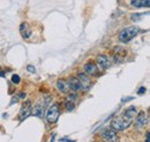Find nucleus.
<instances>
[{"instance_id": "39448f33", "label": "nucleus", "mask_w": 150, "mask_h": 142, "mask_svg": "<svg viewBox=\"0 0 150 142\" xmlns=\"http://www.w3.org/2000/svg\"><path fill=\"white\" fill-rule=\"evenodd\" d=\"M102 139L104 140V142H117L118 141V135L117 132L112 129V128H104L100 133Z\"/></svg>"}, {"instance_id": "aec40b11", "label": "nucleus", "mask_w": 150, "mask_h": 142, "mask_svg": "<svg viewBox=\"0 0 150 142\" xmlns=\"http://www.w3.org/2000/svg\"><path fill=\"white\" fill-rule=\"evenodd\" d=\"M27 71L29 72V73H35L36 70H35V67H34L33 65H28V66H27Z\"/></svg>"}, {"instance_id": "4be33fe9", "label": "nucleus", "mask_w": 150, "mask_h": 142, "mask_svg": "<svg viewBox=\"0 0 150 142\" xmlns=\"http://www.w3.org/2000/svg\"><path fill=\"white\" fill-rule=\"evenodd\" d=\"M25 96H27V94H25V92H20L19 94V98H21V99H24V98H25Z\"/></svg>"}, {"instance_id": "1a4fd4ad", "label": "nucleus", "mask_w": 150, "mask_h": 142, "mask_svg": "<svg viewBox=\"0 0 150 142\" xmlns=\"http://www.w3.org/2000/svg\"><path fill=\"white\" fill-rule=\"evenodd\" d=\"M84 73L89 76H97L99 74V71H98V67L95 65L94 62H87L84 66Z\"/></svg>"}, {"instance_id": "a211bd4d", "label": "nucleus", "mask_w": 150, "mask_h": 142, "mask_svg": "<svg viewBox=\"0 0 150 142\" xmlns=\"http://www.w3.org/2000/svg\"><path fill=\"white\" fill-rule=\"evenodd\" d=\"M12 82L15 83V84L20 83V76L18 75V74H14V75L12 76Z\"/></svg>"}, {"instance_id": "5701e85b", "label": "nucleus", "mask_w": 150, "mask_h": 142, "mask_svg": "<svg viewBox=\"0 0 150 142\" xmlns=\"http://www.w3.org/2000/svg\"><path fill=\"white\" fill-rule=\"evenodd\" d=\"M149 136H150V133L147 132V134H146V142H149Z\"/></svg>"}, {"instance_id": "6e6552de", "label": "nucleus", "mask_w": 150, "mask_h": 142, "mask_svg": "<svg viewBox=\"0 0 150 142\" xmlns=\"http://www.w3.org/2000/svg\"><path fill=\"white\" fill-rule=\"evenodd\" d=\"M96 61H97L98 66L102 67L103 70H108V68H110V66H111V61H110L109 57L105 55V54H98V55L96 57Z\"/></svg>"}, {"instance_id": "f257e3e1", "label": "nucleus", "mask_w": 150, "mask_h": 142, "mask_svg": "<svg viewBox=\"0 0 150 142\" xmlns=\"http://www.w3.org/2000/svg\"><path fill=\"white\" fill-rule=\"evenodd\" d=\"M139 31H140V29L136 26L127 27V28H125V29H122L120 31V34H119V40L122 42V43H128V42H131L132 39L139 34Z\"/></svg>"}, {"instance_id": "f03ea898", "label": "nucleus", "mask_w": 150, "mask_h": 142, "mask_svg": "<svg viewBox=\"0 0 150 142\" xmlns=\"http://www.w3.org/2000/svg\"><path fill=\"white\" fill-rule=\"evenodd\" d=\"M131 120L132 119H128L125 116L117 117V118H114L112 121H111V128L114 129L115 132H118V131H125L126 128L129 127Z\"/></svg>"}, {"instance_id": "dca6fc26", "label": "nucleus", "mask_w": 150, "mask_h": 142, "mask_svg": "<svg viewBox=\"0 0 150 142\" xmlns=\"http://www.w3.org/2000/svg\"><path fill=\"white\" fill-rule=\"evenodd\" d=\"M137 113V111H136V107H129L126 111H125V117H127L128 119H132V118H134L135 117V114Z\"/></svg>"}, {"instance_id": "412c9836", "label": "nucleus", "mask_w": 150, "mask_h": 142, "mask_svg": "<svg viewBox=\"0 0 150 142\" xmlns=\"http://www.w3.org/2000/svg\"><path fill=\"white\" fill-rule=\"evenodd\" d=\"M144 92H146V88H144V87H141V88L137 90V94H139V95H142V94H144Z\"/></svg>"}, {"instance_id": "2eb2a0df", "label": "nucleus", "mask_w": 150, "mask_h": 142, "mask_svg": "<svg viewBox=\"0 0 150 142\" xmlns=\"http://www.w3.org/2000/svg\"><path fill=\"white\" fill-rule=\"evenodd\" d=\"M57 89H58L59 92H61V94H67V91H68L67 82H66L65 80H58V81H57Z\"/></svg>"}, {"instance_id": "6ab92c4d", "label": "nucleus", "mask_w": 150, "mask_h": 142, "mask_svg": "<svg viewBox=\"0 0 150 142\" xmlns=\"http://www.w3.org/2000/svg\"><path fill=\"white\" fill-rule=\"evenodd\" d=\"M76 98H77L76 94H69L68 97H67V99H69V101H72V102H74V103H75V99H76Z\"/></svg>"}, {"instance_id": "20e7f679", "label": "nucleus", "mask_w": 150, "mask_h": 142, "mask_svg": "<svg viewBox=\"0 0 150 142\" xmlns=\"http://www.w3.org/2000/svg\"><path fill=\"white\" fill-rule=\"evenodd\" d=\"M126 55H127V51L124 46H120V45H117L114 46L112 50V57H113V61L114 62H122L125 59H126Z\"/></svg>"}, {"instance_id": "9b49d317", "label": "nucleus", "mask_w": 150, "mask_h": 142, "mask_svg": "<svg viewBox=\"0 0 150 142\" xmlns=\"http://www.w3.org/2000/svg\"><path fill=\"white\" fill-rule=\"evenodd\" d=\"M45 107H46L44 105V103H38L34 107H31V114L38 118H42L45 112Z\"/></svg>"}, {"instance_id": "f8f14e48", "label": "nucleus", "mask_w": 150, "mask_h": 142, "mask_svg": "<svg viewBox=\"0 0 150 142\" xmlns=\"http://www.w3.org/2000/svg\"><path fill=\"white\" fill-rule=\"evenodd\" d=\"M66 82H67L68 89L73 90L74 92L79 91V90H82V87H81V84H80V82H79V80L76 77H69Z\"/></svg>"}, {"instance_id": "ddd939ff", "label": "nucleus", "mask_w": 150, "mask_h": 142, "mask_svg": "<svg viewBox=\"0 0 150 142\" xmlns=\"http://www.w3.org/2000/svg\"><path fill=\"white\" fill-rule=\"evenodd\" d=\"M148 123V118H147V113L146 112H140L137 116H136V119H135V124L137 127H143L144 125H147Z\"/></svg>"}, {"instance_id": "f3484780", "label": "nucleus", "mask_w": 150, "mask_h": 142, "mask_svg": "<svg viewBox=\"0 0 150 142\" xmlns=\"http://www.w3.org/2000/svg\"><path fill=\"white\" fill-rule=\"evenodd\" d=\"M64 107H65V110H66V111L71 112V111H73V110H74L75 103L74 102H72V101H69V99H66V101L64 102Z\"/></svg>"}, {"instance_id": "423d86ee", "label": "nucleus", "mask_w": 150, "mask_h": 142, "mask_svg": "<svg viewBox=\"0 0 150 142\" xmlns=\"http://www.w3.org/2000/svg\"><path fill=\"white\" fill-rule=\"evenodd\" d=\"M31 101H27L23 103V105L21 107V111H20L19 114V119L22 121L24 120L25 118H28L30 114H31Z\"/></svg>"}, {"instance_id": "0eeeda50", "label": "nucleus", "mask_w": 150, "mask_h": 142, "mask_svg": "<svg viewBox=\"0 0 150 142\" xmlns=\"http://www.w3.org/2000/svg\"><path fill=\"white\" fill-rule=\"evenodd\" d=\"M81 84V87L83 90H89L90 89V79H89V75H87L86 73H82V72H79L77 74V77H76Z\"/></svg>"}, {"instance_id": "4468645a", "label": "nucleus", "mask_w": 150, "mask_h": 142, "mask_svg": "<svg viewBox=\"0 0 150 142\" xmlns=\"http://www.w3.org/2000/svg\"><path fill=\"white\" fill-rule=\"evenodd\" d=\"M131 5L133 7L142 8V7H149L150 0H132Z\"/></svg>"}, {"instance_id": "9d476101", "label": "nucleus", "mask_w": 150, "mask_h": 142, "mask_svg": "<svg viewBox=\"0 0 150 142\" xmlns=\"http://www.w3.org/2000/svg\"><path fill=\"white\" fill-rule=\"evenodd\" d=\"M20 34L21 36L24 38V39H28L31 34H33V31H31V28H30V26L27 23V22H22L21 24H20Z\"/></svg>"}, {"instance_id": "7ed1b4c3", "label": "nucleus", "mask_w": 150, "mask_h": 142, "mask_svg": "<svg viewBox=\"0 0 150 142\" xmlns=\"http://www.w3.org/2000/svg\"><path fill=\"white\" fill-rule=\"evenodd\" d=\"M46 120L50 124H56L60 117V107L58 103L52 104L51 107H49V110L46 111Z\"/></svg>"}]
</instances>
